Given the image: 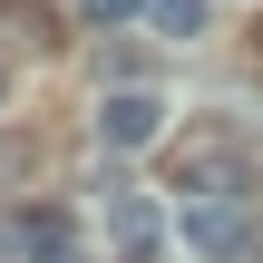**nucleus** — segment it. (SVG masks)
Wrapping results in <instances>:
<instances>
[{
	"instance_id": "39448f33",
	"label": "nucleus",
	"mask_w": 263,
	"mask_h": 263,
	"mask_svg": "<svg viewBox=\"0 0 263 263\" xmlns=\"http://www.w3.org/2000/svg\"><path fill=\"white\" fill-rule=\"evenodd\" d=\"M146 20H156L166 39H195V29H205V0H146Z\"/></svg>"
},
{
	"instance_id": "f257e3e1",
	"label": "nucleus",
	"mask_w": 263,
	"mask_h": 263,
	"mask_svg": "<svg viewBox=\"0 0 263 263\" xmlns=\"http://www.w3.org/2000/svg\"><path fill=\"white\" fill-rule=\"evenodd\" d=\"M156 137H166V98H156V88H107V98H98V146L137 156V146H156Z\"/></svg>"
},
{
	"instance_id": "423d86ee",
	"label": "nucleus",
	"mask_w": 263,
	"mask_h": 263,
	"mask_svg": "<svg viewBox=\"0 0 263 263\" xmlns=\"http://www.w3.org/2000/svg\"><path fill=\"white\" fill-rule=\"evenodd\" d=\"M146 0H88V29H117V20H137Z\"/></svg>"
},
{
	"instance_id": "20e7f679",
	"label": "nucleus",
	"mask_w": 263,
	"mask_h": 263,
	"mask_svg": "<svg viewBox=\"0 0 263 263\" xmlns=\"http://www.w3.org/2000/svg\"><path fill=\"white\" fill-rule=\"evenodd\" d=\"M0 254H20V263L68 254V215H59V205H20V215H0Z\"/></svg>"
},
{
	"instance_id": "7ed1b4c3",
	"label": "nucleus",
	"mask_w": 263,
	"mask_h": 263,
	"mask_svg": "<svg viewBox=\"0 0 263 263\" xmlns=\"http://www.w3.org/2000/svg\"><path fill=\"white\" fill-rule=\"evenodd\" d=\"M185 244H205L215 263H234V244H244V195H185Z\"/></svg>"
},
{
	"instance_id": "f03ea898",
	"label": "nucleus",
	"mask_w": 263,
	"mask_h": 263,
	"mask_svg": "<svg viewBox=\"0 0 263 263\" xmlns=\"http://www.w3.org/2000/svg\"><path fill=\"white\" fill-rule=\"evenodd\" d=\"M98 205H107V244H117V263H156V244H166V215H156V195H137V185H107Z\"/></svg>"
},
{
	"instance_id": "0eeeda50",
	"label": "nucleus",
	"mask_w": 263,
	"mask_h": 263,
	"mask_svg": "<svg viewBox=\"0 0 263 263\" xmlns=\"http://www.w3.org/2000/svg\"><path fill=\"white\" fill-rule=\"evenodd\" d=\"M49 263H98V254H78V244H68V254H49Z\"/></svg>"
},
{
	"instance_id": "6e6552de",
	"label": "nucleus",
	"mask_w": 263,
	"mask_h": 263,
	"mask_svg": "<svg viewBox=\"0 0 263 263\" xmlns=\"http://www.w3.org/2000/svg\"><path fill=\"white\" fill-rule=\"evenodd\" d=\"M234 263H244V254H234Z\"/></svg>"
}]
</instances>
